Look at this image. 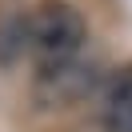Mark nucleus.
I'll list each match as a JSON object with an SVG mask.
<instances>
[{"label":"nucleus","instance_id":"obj_1","mask_svg":"<svg viewBox=\"0 0 132 132\" xmlns=\"http://www.w3.org/2000/svg\"><path fill=\"white\" fill-rule=\"evenodd\" d=\"M20 28H24V52L36 60V68H56L76 60L88 40L84 16L64 0H40L20 16Z\"/></svg>","mask_w":132,"mask_h":132},{"label":"nucleus","instance_id":"obj_2","mask_svg":"<svg viewBox=\"0 0 132 132\" xmlns=\"http://www.w3.org/2000/svg\"><path fill=\"white\" fill-rule=\"evenodd\" d=\"M92 84H96V68H84L80 60H68L56 68H40V80H36V100L40 104H76L80 96H88Z\"/></svg>","mask_w":132,"mask_h":132},{"label":"nucleus","instance_id":"obj_3","mask_svg":"<svg viewBox=\"0 0 132 132\" xmlns=\"http://www.w3.org/2000/svg\"><path fill=\"white\" fill-rule=\"evenodd\" d=\"M104 120L112 132H132V64L112 76L104 92Z\"/></svg>","mask_w":132,"mask_h":132}]
</instances>
